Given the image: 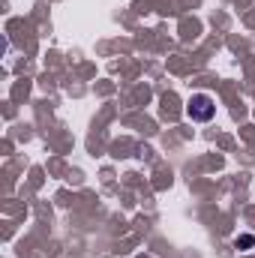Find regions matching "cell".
<instances>
[{
	"instance_id": "6da1fadb",
	"label": "cell",
	"mask_w": 255,
	"mask_h": 258,
	"mask_svg": "<svg viewBox=\"0 0 255 258\" xmlns=\"http://www.w3.org/2000/svg\"><path fill=\"white\" fill-rule=\"evenodd\" d=\"M213 111H216V105H213V99L204 96V93H195L189 102H186V114H189L192 120H198V123H207V120L213 117Z\"/></svg>"
}]
</instances>
